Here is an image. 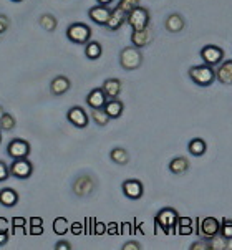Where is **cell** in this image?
I'll return each mask as SVG.
<instances>
[{
	"label": "cell",
	"mask_w": 232,
	"mask_h": 250,
	"mask_svg": "<svg viewBox=\"0 0 232 250\" xmlns=\"http://www.w3.org/2000/svg\"><path fill=\"white\" fill-rule=\"evenodd\" d=\"M189 78H191L197 86H202V88L211 86V84L216 82V70L211 65H208V63H202V65L189 68Z\"/></svg>",
	"instance_id": "cell-1"
},
{
	"label": "cell",
	"mask_w": 232,
	"mask_h": 250,
	"mask_svg": "<svg viewBox=\"0 0 232 250\" xmlns=\"http://www.w3.org/2000/svg\"><path fill=\"white\" fill-rule=\"evenodd\" d=\"M178 220H179V214L176 209L172 207H164V209L159 210L154 217V222L164 234H171L176 227H178Z\"/></svg>",
	"instance_id": "cell-2"
},
{
	"label": "cell",
	"mask_w": 232,
	"mask_h": 250,
	"mask_svg": "<svg viewBox=\"0 0 232 250\" xmlns=\"http://www.w3.org/2000/svg\"><path fill=\"white\" fill-rule=\"evenodd\" d=\"M143 63V55L141 52H139V48H136V46H126V48H123L120 52V65L123 70H136L141 66Z\"/></svg>",
	"instance_id": "cell-3"
},
{
	"label": "cell",
	"mask_w": 232,
	"mask_h": 250,
	"mask_svg": "<svg viewBox=\"0 0 232 250\" xmlns=\"http://www.w3.org/2000/svg\"><path fill=\"white\" fill-rule=\"evenodd\" d=\"M66 38L77 45H86L91 38V28L86 23L75 22L66 28Z\"/></svg>",
	"instance_id": "cell-4"
},
{
	"label": "cell",
	"mask_w": 232,
	"mask_h": 250,
	"mask_svg": "<svg viewBox=\"0 0 232 250\" xmlns=\"http://www.w3.org/2000/svg\"><path fill=\"white\" fill-rule=\"evenodd\" d=\"M149 22H151L149 10L145 7H136L133 12H129L128 20H126V23H128L133 30H143V28H148L149 27Z\"/></svg>",
	"instance_id": "cell-5"
},
{
	"label": "cell",
	"mask_w": 232,
	"mask_h": 250,
	"mask_svg": "<svg viewBox=\"0 0 232 250\" xmlns=\"http://www.w3.org/2000/svg\"><path fill=\"white\" fill-rule=\"evenodd\" d=\"M30 144H28L25 139H12L10 143L7 144V156L12 159H22V158H28L30 156Z\"/></svg>",
	"instance_id": "cell-6"
},
{
	"label": "cell",
	"mask_w": 232,
	"mask_h": 250,
	"mask_svg": "<svg viewBox=\"0 0 232 250\" xmlns=\"http://www.w3.org/2000/svg\"><path fill=\"white\" fill-rule=\"evenodd\" d=\"M201 58L204 63H208L211 66H217L221 65L224 60V50L217 45H206L201 48Z\"/></svg>",
	"instance_id": "cell-7"
},
{
	"label": "cell",
	"mask_w": 232,
	"mask_h": 250,
	"mask_svg": "<svg viewBox=\"0 0 232 250\" xmlns=\"http://www.w3.org/2000/svg\"><path fill=\"white\" fill-rule=\"evenodd\" d=\"M221 232V222L216 217H206L199 220V234L202 239L212 240Z\"/></svg>",
	"instance_id": "cell-8"
},
{
	"label": "cell",
	"mask_w": 232,
	"mask_h": 250,
	"mask_svg": "<svg viewBox=\"0 0 232 250\" xmlns=\"http://www.w3.org/2000/svg\"><path fill=\"white\" fill-rule=\"evenodd\" d=\"M10 174L17 179H28L33 174V164L28 161V158L14 159L10 166Z\"/></svg>",
	"instance_id": "cell-9"
},
{
	"label": "cell",
	"mask_w": 232,
	"mask_h": 250,
	"mask_svg": "<svg viewBox=\"0 0 232 250\" xmlns=\"http://www.w3.org/2000/svg\"><path fill=\"white\" fill-rule=\"evenodd\" d=\"M121 189H123V194L131 201H138V199L143 197L145 194V188H143V182L138 179H128L121 184Z\"/></svg>",
	"instance_id": "cell-10"
},
{
	"label": "cell",
	"mask_w": 232,
	"mask_h": 250,
	"mask_svg": "<svg viewBox=\"0 0 232 250\" xmlns=\"http://www.w3.org/2000/svg\"><path fill=\"white\" fill-rule=\"evenodd\" d=\"M66 120H68L75 128H86L90 118H88L86 111L82 106H71L66 113Z\"/></svg>",
	"instance_id": "cell-11"
},
{
	"label": "cell",
	"mask_w": 232,
	"mask_h": 250,
	"mask_svg": "<svg viewBox=\"0 0 232 250\" xmlns=\"http://www.w3.org/2000/svg\"><path fill=\"white\" fill-rule=\"evenodd\" d=\"M109 15H111V10L108 8V5H95L88 10V17L93 23L96 25H106V22L109 20Z\"/></svg>",
	"instance_id": "cell-12"
},
{
	"label": "cell",
	"mask_w": 232,
	"mask_h": 250,
	"mask_svg": "<svg viewBox=\"0 0 232 250\" xmlns=\"http://www.w3.org/2000/svg\"><path fill=\"white\" fill-rule=\"evenodd\" d=\"M126 20H128V14H126V12H123L120 7L116 5L111 10L109 20L106 22V25H105V27H106L108 30H111V32H116V30H120V28L126 23Z\"/></svg>",
	"instance_id": "cell-13"
},
{
	"label": "cell",
	"mask_w": 232,
	"mask_h": 250,
	"mask_svg": "<svg viewBox=\"0 0 232 250\" xmlns=\"http://www.w3.org/2000/svg\"><path fill=\"white\" fill-rule=\"evenodd\" d=\"M153 42V30L149 27L143 28V30H133L131 33V43L136 48H145Z\"/></svg>",
	"instance_id": "cell-14"
},
{
	"label": "cell",
	"mask_w": 232,
	"mask_h": 250,
	"mask_svg": "<svg viewBox=\"0 0 232 250\" xmlns=\"http://www.w3.org/2000/svg\"><path fill=\"white\" fill-rule=\"evenodd\" d=\"M106 101H108V96L105 95L103 88H93L86 96V104L91 109L93 108H105Z\"/></svg>",
	"instance_id": "cell-15"
},
{
	"label": "cell",
	"mask_w": 232,
	"mask_h": 250,
	"mask_svg": "<svg viewBox=\"0 0 232 250\" xmlns=\"http://www.w3.org/2000/svg\"><path fill=\"white\" fill-rule=\"evenodd\" d=\"M70 88H71V82L63 75L55 76V78L52 80V83H50V91H52V95H55V96L65 95Z\"/></svg>",
	"instance_id": "cell-16"
},
{
	"label": "cell",
	"mask_w": 232,
	"mask_h": 250,
	"mask_svg": "<svg viewBox=\"0 0 232 250\" xmlns=\"http://www.w3.org/2000/svg\"><path fill=\"white\" fill-rule=\"evenodd\" d=\"M93 188H95V182L91 181V177L90 176H82L75 181L73 192L77 194V196L83 197V196H88V194L93 190Z\"/></svg>",
	"instance_id": "cell-17"
},
{
	"label": "cell",
	"mask_w": 232,
	"mask_h": 250,
	"mask_svg": "<svg viewBox=\"0 0 232 250\" xmlns=\"http://www.w3.org/2000/svg\"><path fill=\"white\" fill-rule=\"evenodd\" d=\"M216 80L222 84H232V60H226L216 70Z\"/></svg>",
	"instance_id": "cell-18"
},
{
	"label": "cell",
	"mask_w": 232,
	"mask_h": 250,
	"mask_svg": "<svg viewBox=\"0 0 232 250\" xmlns=\"http://www.w3.org/2000/svg\"><path fill=\"white\" fill-rule=\"evenodd\" d=\"M101 88H103L105 95L108 96V100L118 98L121 93V82L118 78H108V80H105V83Z\"/></svg>",
	"instance_id": "cell-19"
},
{
	"label": "cell",
	"mask_w": 232,
	"mask_h": 250,
	"mask_svg": "<svg viewBox=\"0 0 232 250\" xmlns=\"http://www.w3.org/2000/svg\"><path fill=\"white\" fill-rule=\"evenodd\" d=\"M189 166H191V164H189L188 158H184V156H178V158H174L169 163V171L176 176H183L189 171Z\"/></svg>",
	"instance_id": "cell-20"
},
{
	"label": "cell",
	"mask_w": 232,
	"mask_h": 250,
	"mask_svg": "<svg viewBox=\"0 0 232 250\" xmlns=\"http://www.w3.org/2000/svg\"><path fill=\"white\" fill-rule=\"evenodd\" d=\"M123 109H125V104L121 103L118 98L108 100L106 104H105V111L109 114V118H111V120H118V118L123 114Z\"/></svg>",
	"instance_id": "cell-21"
},
{
	"label": "cell",
	"mask_w": 232,
	"mask_h": 250,
	"mask_svg": "<svg viewBox=\"0 0 232 250\" xmlns=\"http://www.w3.org/2000/svg\"><path fill=\"white\" fill-rule=\"evenodd\" d=\"M19 202V194H17L15 189L12 188H5L0 190V204L3 207H14Z\"/></svg>",
	"instance_id": "cell-22"
},
{
	"label": "cell",
	"mask_w": 232,
	"mask_h": 250,
	"mask_svg": "<svg viewBox=\"0 0 232 250\" xmlns=\"http://www.w3.org/2000/svg\"><path fill=\"white\" fill-rule=\"evenodd\" d=\"M184 19L181 17L179 14H171L169 17L166 19V22H164V27H166L168 32L171 33H178L184 28Z\"/></svg>",
	"instance_id": "cell-23"
},
{
	"label": "cell",
	"mask_w": 232,
	"mask_h": 250,
	"mask_svg": "<svg viewBox=\"0 0 232 250\" xmlns=\"http://www.w3.org/2000/svg\"><path fill=\"white\" fill-rule=\"evenodd\" d=\"M188 149L189 152H191L192 156H196V158H199V156H202L206 152V149H208V144H206L204 139L201 138H196V139H191L188 144Z\"/></svg>",
	"instance_id": "cell-24"
},
{
	"label": "cell",
	"mask_w": 232,
	"mask_h": 250,
	"mask_svg": "<svg viewBox=\"0 0 232 250\" xmlns=\"http://www.w3.org/2000/svg\"><path fill=\"white\" fill-rule=\"evenodd\" d=\"M109 158L115 164H120V166H125V164H128L129 161V154L128 151L123 149V147H113L111 152H109Z\"/></svg>",
	"instance_id": "cell-25"
},
{
	"label": "cell",
	"mask_w": 232,
	"mask_h": 250,
	"mask_svg": "<svg viewBox=\"0 0 232 250\" xmlns=\"http://www.w3.org/2000/svg\"><path fill=\"white\" fill-rule=\"evenodd\" d=\"M91 120L96 123L98 126H106L109 121H111V118H109V114L105 111V108H93L91 109Z\"/></svg>",
	"instance_id": "cell-26"
},
{
	"label": "cell",
	"mask_w": 232,
	"mask_h": 250,
	"mask_svg": "<svg viewBox=\"0 0 232 250\" xmlns=\"http://www.w3.org/2000/svg\"><path fill=\"white\" fill-rule=\"evenodd\" d=\"M101 53H103V48H101V45L98 42H88L85 46V55L88 60H98L101 57Z\"/></svg>",
	"instance_id": "cell-27"
},
{
	"label": "cell",
	"mask_w": 232,
	"mask_h": 250,
	"mask_svg": "<svg viewBox=\"0 0 232 250\" xmlns=\"http://www.w3.org/2000/svg\"><path fill=\"white\" fill-rule=\"evenodd\" d=\"M39 23H40V27L43 28V30L46 32H53L55 28H57V19L52 15V14H43L40 17V20H39Z\"/></svg>",
	"instance_id": "cell-28"
},
{
	"label": "cell",
	"mask_w": 232,
	"mask_h": 250,
	"mask_svg": "<svg viewBox=\"0 0 232 250\" xmlns=\"http://www.w3.org/2000/svg\"><path fill=\"white\" fill-rule=\"evenodd\" d=\"M17 121L10 113H3V116L0 118V129L2 131H12L15 128Z\"/></svg>",
	"instance_id": "cell-29"
},
{
	"label": "cell",
	"mask_w": 232,
	"mask_h": 250,
	"mask_svg": "<svg viewBox=\"0 0 232 250\" xmlns=\"http://www.w3.org/2000/svg\"><path fill=\"white\" fill-rule=\"evenodd\" d=\"M219 235L222 237V239H226L227 242L232 240V219H224L221 222V232H219Z\"/></svg>",
	"instance_id": "cell-30"
},
{
	"label": "cell",
	"mask_w": 232,
	"mask_h": 250,
	"mask_svg": "<svg viewBox=\"0 0 232 250\" xmlns=\"http://www.w3.org/2000/svg\"><path fill=\"white\" fill-rule=\"evenodd\" d=\"M178 226H179V234L181 235L192 234V220L189 217H179Z\"/></svg>",
	"instance_id": "cell-31"
},
{
	"label": "cell",
	"mask_w": 232,
	"mask_h": 250,
	"mask_svg": "<svg viewBox=\"0 0 232 250\" xmlns=\"http://www.w3.org/2000/svg\"><path fill=\"white\" fill-rule=\"evenodd\" d=\"M53 232L58 235H65L66 232H68V222H66L65 217H58L55 219L53 222Z\"/></svg>",
	"instance_id": "cell-32"
},
{
	"label": "cell",
	"mask_w": 232,
	"mask_h": 250,
	"mask_svg": "<svg viewBox=\"0 0 232 250\" xmlns=\"http://www.w3.org/2000/svg\"><path fill=\"white\" fill-rule=\"evenodd\" d=\"M118 7L123 12H126V14H129V12H133L136 7H139V0H120Z\"/></svg>",
	"instance_id": "cell-33"
},
{
	"label": "cell",
	"mask_w": 232,
	"mask_h": 250,
	"mask_svg": "<svg viewBox=\"0 0 232 250\" xmlns=\"http://www.w3.org/2000/svg\"><path fill=\"white\" fill-rule=\"evenodd\" d=\"M10 167L7 166L3 161H0V182H3V181H7L8 177H10Z\"/></svg>",
	"instance_id": "cell-34"
},
{
	"label": "cell",
	"mask_w": 232,
	"mask_h": 250,
	"mask_svg": "<svg viewBox=\"0 0 232 250\" xmlns=\"http://www.w3.org/2000/svg\"><path fill=\"white\" fill-rule=\"evenodd\" d=\"M8 25H10V22H8V19L5 15H0V37L3 35L7 30H8Z\"/></svg>",
	"instance_id": "cell-35"
},
{
	"label": "cell",
	"mask_w": 232,
	"mask_h": 250,
	"mask_svg": "<svg viewBox=\"0 0 232 250\" xmlns=\"http://www.w3.org/2000/svg\"><path fill=\"white\" fill-rule=\"evenodd\" d=\"M25 224H27V220L23 217H14L12 219V226L14 227H25Z\"/></svg>",
	"instance_id": "cell-36"
},
{
	"label": "cell",
	"mask_w": 232,
	"mask_h": 250,
	"mask_svg": "<svg viewBox=\"0 0 232 250\" xmlns=\"http://www.w3.org/2000/svg\"><path fill=\"white\" fill-rule=\"evenodd\" d=\"M141 249V244L139 242H126L123 245V250H138Z\"/></svg>",
	"instance_id": "cell-37"
},
{
	"label": "cell",
	"mask_w": 232,
	"mask_h": 250,
	"mask_svg": "<svg viewBox=\"0 0 232 250\" xmlns=\"http://www.w3.org/2000/svg\"><path fill=\"white\" fill-rule=\"evenodd\" d=\"M55 249H57V250H70L71 245L68 242H65V240H60V242L55 244Z\"/></svg>",
	"instance_id": "cell-38"
},
{
	"label": "cell",
	"mask_w": 232,
	"mask_h": 250,
	"mask_svg": "<svg viewBox=\"0 0 232 250\" xmlns=\"http://www.w3.org/2000/svg\"><path fill=\"white\" fill-rule=\"evenodd\" d=\"M8 242V230H0V247Z\"/></svg>",
	"instance_id": "cell-39"
},
{
	"label": "cell",
	"mask_w": 232,
	"mask_h": 250,
	"mask_svg": "<svg viewBox=\"0 0 232 250\" xmlns=\"http://www.w3.org/2000/svg\"><path fill=\"white\" fill-rule=\"evenodd\" d=\"M30 234H32V235H40V234H43V226H30Z\"/></svg>",
	"instance_id": "cell-40"
},
{
	"label": "cell",
	"mask_w": 232,
	"mask_h": 250,
	"mask_svg": "<svg viewBox=\"0 0 232 250\" xmlns=\"http://www.w3.org/2000/svg\"><path fill=\"white\" fill-rule=\"evenodd\" d=\"M191 249H211V244L208 240H202V242H197V244H192Z\"/></svg>",
	"instance_id": "cell-41"
},
{
	"label": "cell",
	"mask_w": 232,
	"mask_h": 250,
	"mask_svg": "<svg viewBox=\"0 0 232 250\" xmlns=\"http://www.w3.org/2000/svg\"><path fill=\"white\" fill-rule=\"evenodd\" d=\"M30 226H43V220H42L40 217H32Z\"/></svg>",
	"instance_id": "cell-42"
},
{
	"label": "cell",
	"mask_w": 232,
	"mask_h": 250,
	"mask_svg": "<svg viewBox=\"0 0 232 250\" xmlns=\"http://www.w3.org/2000/svg\"><path fill=\"white\" fill-rule=\"evenodd\" d=\"M7 219H3V217H0V230H7Z\"/></svg>",
	"instance_id": "cell-43"
},
{
	"label": "cell",
	"mask_w": 232,
	"mask_h": 250,
	"mask_svg": "<svg viewBox=\"0 0 232 250\" xmlns=\"http://www.w3.org/2000/svg\"><path fill=\"white\" fill-rule=\"evenodd\" d=\"M96 2H98L100 5H109V3H111L113 0H96Z\"/></svg>",
	"instance_id": "cell-44"
},
{
	"label": "cell",
	"mask_w": 232,
	"mask_h": 250,
	"mask_svg": "<svg viewBox=\"0 0 232 250\" xmlns=\"http://www.w3.org/2000/svg\"><path fill=\"white\" fill-rule=\"evenodd\" d=\"M80 230H82V229H80V224H75V226H73V232H75V234H80Z\"/></svg>",
	"instance_id": "cell-45"
},
{
	"label": "cell",
	"mask_w": 232,
	"mask_h": 250,
	"mask_svg": "<svg viewBox=\"0 0 232 250\" xmlns=\"http://www.w3.org/2000/svg\"><path fill=\"white\" fill-rule=\"evenodd\" d=\"M3 113H5V111H3V108H2V106H0V118H2V116H3Z\"/></svg>",
	"instance_id": "cell-46"
},
{
	"label": "cell",
	"mask_w": 232,
	"mask_h": 250,
	"mask_svg": "<svg viewBox=\"0 0 232 250\" xmlns=\"http://www.w3.org/2000/svg\"><path fill=\"white\" fill-rule=\"evenodd\" d=\"M0 143H2V129H0Z\"/></svg>",
	"instance_id": "cell-47"
},
{
	"label": "cell",
	"mask_w": 232,
	"mask_h": 250,
	"mask_svg": "<svg viewBox=\"0 0 232 250\" xmlns=\"http://www.w3.org/2000/svg\"><path fill=\"white\" fill-rule=\"evenodd\" d=\"M12 2H15V3H19V2H22V0H12Z\"/></svg>",
	"instance_id": "cell-48"
}]
</instances>
